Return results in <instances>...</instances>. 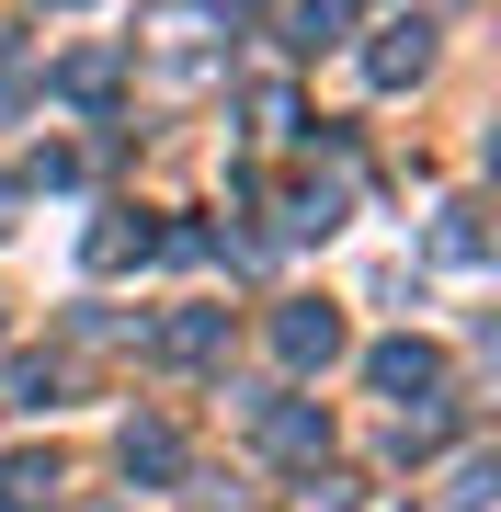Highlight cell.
I'll use <instances>...</instances> for the list:
<instances>
[{
  "label": "cell",
  "instance_id": "6da1fadb",
  "mask_svg": "<svg viewBox=\"0 0 501 512\" xmlns=\"http://www.w3.org/2000/svg\"><path fill=\"white\" fill-rule=\"evenodd\" d=\"M274 353H285V365H331V353H342V319L331 308H285L274 319Z\"/></svg>",
  "mask_w": 501,
  "mask_h": 512
},
{
  "label": "cell",
  "instance_id": "7a4b0ae2",
  "mask_svg": "<svg viewBox=\"0 0 501 512\" xmlns=\"http://www.w3.org/2000/svg\"><path fill=\"white\" fill-rule=\"evenodd\" d=\"M365 376L388 387V399H422V387L445 376V365H433V342H376V353H365Z\"/></svg>",
  "mask_w": 501,
  "mask_h": 512
},
{
  "label": "cell",
  "instance_id": "3957f363",
  "mask_svg": "<svg viewBox=\"0 0 501 512\" xmlns=\"http://www.w3.org/2000/svg\"><path fill=\"white\" fill-rule=\"evenodd\" d=\"M262 444H274V456H319V444H331V421L297 410V399H274V410H262Z\"/></svg>",
  "mask_w": 501,
  "mask_h": 512
},
{
  "label": "cell",
  "instance_id": "277c9868",
  "mask_svg": "<svg viewBox=\"0 0 501 512\" xmlns=\"http://www.w3.org/2000/svg\"><path fill=\"white\" fill-rule=\"evenodd\" d=\"M57 501V456H12L0 467V512H46Z\"/></svg>",
  "mask_w": 501,
  "mask_h": 512
},
{
  "label": "cell",
  "instance_id": "5b68a950",
  "mask_svg": "<svg viewBox=\"0 0 501 512\" xmlns=\"http://www.w3.org/2000/svg\"><path fill=\"white\" fill-rule=\"evenodd\" d=\"M171 456H183L171 421H126V467H137V478H171Z\"/></svg>",
  "mask_w": 501,
  "mask_h": 512
},
{
  "label": "cell",
  "instance_id": "8992f818",
  "mask_svg": "<svg viewBox=\"0 0 501 512\" xmlns=\"http://www.w3.org/2000/svg\"><path fill=\"white\" fill-rule=\"evenodd\" d=\"M217 342H228V319H217V308H194V319H171V330H160V353H183V365H205Z\"/></svg>",
  "mask_w": 501,
  "mask_h": 512
},
{
  "label": "cell",
  "instance_id": "52a82bcc",
  "mask_svg": "<svg viewBox=\"0 0 501 512\" xmlns=\"http://www.w3.org/2000/svg\"><path fill=\"white\" fill-rule=\"evenodd\" d=\"M137 251H149V217H103V228H92V262H103V274L137 262Z\"/></svg>",
  "mask_w": 501,
  "mask_h": 512
},
{
  "label": "cell",
  "instance_id": "ba28073f",
  "mask_svg": "<svg viewBox=\"0 0 501 512\" xmlns=\"http://www.w3.org/2000/svg\"><path fill=\"white\" fill-rule=\"evenodd\" d=\"M422 57H433V46H422V23H388V46H376V80H410Z\"/></svg>",
  "mask_w": 501,
  "mask_h": 512
},
{
  "label": "cell",
  "instance_id": "9c48e42d",
  "mask_svg": "<svg viewBox=\"0 0 501 512\" xmlns=\"http://www.w3.org/2000/svg\"><path fill=\"white\" fill-rule=\"evenodd\" d=\"M445 512H490V456H467V467H456V490H445Z\"/></svg>",
  "mask_w": 501,
  "mask_h": 512
},
{
  "label": "cell",
  "instance_id": "30bf717a",
  "mask_svg": "<svg viewBox=\"0 0 501 512\" xmlns=\"http://www.w3.org/2000/svg\"><path fill=\"white\" fill-rule=\"evenodd\" d=\"M342 35V0H297V46H331Z\"/></svg>",
  "mask_w": 501,
  "mask_h": 512
},
{
  "label": "cell",
  "instance_id": "8fae6325",
  "mask_svg": "<svg viewBox=\"0 0 501 512\" xmlns=\"http://www.w3.org/2000/svg\"><path fill=\"white\" fill-rule=\"evenodd\" d=\"M69 92H80V103H103V92H114V57H103V46H92V57H69Z\"/></svg>",
  "mask_w": 501,
  "mask_h": 512
},
{
  "label": "cell",
  "instance_id": "7c38bea8",
  "mask_svg": "<svg viewBox=\"0 0 501 512\" xmlns=\"http://www.w3.org/2000/svg\"><path fill=\"white\" fill-rule=\"evenodd\" d=\"M297 512H353V478H308V501Z\"/></svg>",
  "mask_w": 501,
  "mask_h": 512
}]
</instances>
